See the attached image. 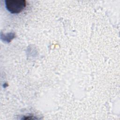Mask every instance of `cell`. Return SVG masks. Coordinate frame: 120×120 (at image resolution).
I'll list each match as a JSON object with an SVG mask.
<instances>
[{
	"label": "cell",
	"mask_w": 120,
	"mask_h": 120,
	"mask_svg": "<svg viewBox=\"0 0 120 120\" xmlns=\"http://www.w3.org/2000/svg\"><path fill=\"white\" fill-rule=\"evenodd\" d=\"M5 4L7 9L13 14L20 13L26 5L25 0H7Z\"/></svg>",
	"instance_id": "1"
}]
</instances>
